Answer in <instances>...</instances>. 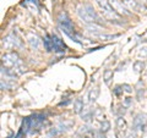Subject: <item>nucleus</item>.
Segmentation results:
<instances>
[{"instance_id":"f257e3e1","label":"nucleus","mask_w":147,"mask_h":138,"mask_svg":"<svg viewBox=\"0 0 147 138\" xmlns=\"http://www.w3.org/2000/svg\"><path fill=\"white\" fill-rule=\"evenodd\" d=\"M77 13L82 21L85 22L86 25H91V23H102V18L98 15L97 12L94 11V9L91 5H84L80 6L77 9Z\"/></svg>"},{"instance_id":"f03ea898","label":"nucleus","mask_w":147,"mask_h":138,"mask_svg":"<svg viewBox=\"0 0 147 138\" xmlns=\"http://www.w3.org/2000/svg\"><path fill=\"white\" fill-rule=\"evenodd\" d=\"M58 22H59V26H60V28H61V31L64 32V33L70 37V38L74 40V42L81 43L79 36H77V33L75 32V28H74L72 22H71L70 18H69V16H67L66 12H61L60 15H59Z\"/></svg>"},{"instance_id":"7ed1b4c3","label":"nucleus","mask_w":147,"mask_h":138,"mask_svg":"<svg viewBox=\"0 0 147 138\" xmlns=\"http://www.w3.org/2000/svg\"><path fill=\"white\" fill-rule=\"evenodd\" d=\"M96 1L102 7L104 17H107L108 20H112V22L120 20V15H118V13L113 10V7L110 6V4H109V0H96Z\"/></svg>"},{"instance_id":"20e7f679","label":"nucleus","mask_w":147,"mask_h":138,"mask_svg":"<svg viewBox=\"0 0 147 138\" xmlns=\"http://www.w3.org/2000/svg\"><path fill=\"white\" fill-rule=\"evenodd\" d=\"M3 66L6 68H18L22 67V61L16 53H7L3 56Z\"/></svg>"},{"instance_id":"39448f33","label":"nucleus","mask_w":147,"mask_h":138,"mask_svg":"<svg viewBox=\"0 0 147 138\" xmlns=\"http://www.w3.org/2000/svg\"><path fill=\"white\" fill-rule=\"evenodd\" d=\"M109 4H110V6L113 7V10L115 11L118 15H120V16H129L130 15V12H129V10L125 7V5H124L123 3H120L119 0H109Z\"/></svg>"},{"instance_id":"423d86ee","label":"nucleus","mask_w":147,"mask_h":138,"mask_svg":"<svg viewBox=\"0 0 147 138\" xmlns=\"http://www.w3.org/2000/svg\"><path fill=\"white\" fill-rule=\"evenodd\" d=\"M31 119V131H38L40 127L43 126V123L45 121V115L42 114H36Z\"/></svg>"},{"instance_id":"0eeeda50","label":"nucleus","mask_w":147,"mask_h":138,"mask_svg":"<svg viewBox=\"0 0 147 138\" xmlns=\"http://www.w3.org/2000/svg\"><path fill=\"white\" fill-rule=\"evenodd\" d=\"M20 40H18L15 36H7L3 39V47L5 49H12V48H16V47H20Z\"/></svg>"},{"instance_id":"6e6552de","label":"nucleus","mask_w":147,"mask_h":138,"mask_svg":"<svg viewBox=\"0 0 147 138\" xmlns=\"http://www.w3.org/2000/svg\"><path fill=\"white\" fill-rule=\"evenodd\" d=\"M145 126H146L145 115H142V114L136 115V117L134 119V123H132V130H134L135 132L139 131V130L145 131Z\"/></svg>"},{"instance_id":"1a4fd4ad","label":"nucleus","mask_w":147,"mask_h":138,"mask_svg":"<svg viewBox=\"0 0 147 138\" xmlns=\"http://www.w3.org/2000/svg\"><path fill=\"white\" fill-rule=\"evenodd\" d=\"M52 39H53V45H54V52H57V53H65V44H64L61 38H59L57 34H53Z\"/></svg>"},{"instance_id":"9d476101","label":"nucleus","mask_w":147,"mask_h":138,"mask_svg":"<svg viewBox=\"0 0 147 138\" xmlns=\"http://www.w3.org/2000/svg\"><path fill=\"white\" fill-rule=\"evenodd\" d=\"M93 116H94V110L91 109V108H88V107H85L84 110L81 111V117H82V120H85L86 122H88Z\"/></svg>"},{"instance_id":"9b49d317","label":"nucleus","mask_w":147,"mask_h":138,"mask_svg":"<svg viewBox=\"0 0 147 138\" xmlns=\"http://www.w3.org/2000/svg\"><path fill=\"white\" fill-rule=\"evenodd\" d=\"M99 95V87H93L90 92H88V100L90 103H94L96 100H97Z\"/></svg>"},{"instance_id":"f8f14e48","label":"nucleus","mask_w":147,"mask_h":138,"mask_svg":"<svg viewBox=\"0 0 147 138\" xmlns=\"http://www.w3.org/2000/svg\"><path fill=\"white\" fill-rule=\"evenodd\" d=\"M28 43L31 45V48L34 49V50H38L39 47H40V40L37 36H31L28 38Z\"/></svg>"},{"instance_id":"ddd939ff","label":"nucleus","mask_w":147,"mask_h":138,"mask_svg":"<svg viewBox=\"0 0 147 138\" xmlns=\"http://www.w3.org/2000/svg\"><path fill=\"white\" fill-rule=\"evenodd\" d=\"M44 48L47 52H54V45H53V39L52 36L47 34L44 37Z\"/></svg>"},{"instance_id":"4468645a","label":"nucleus","mask_w":147,"mask_h":138,"mask_svg":"<svg viewBox=\"0 0 147 138\" xmlns=\"http://www.w3.org/2000/svg\"><path fill=\"white\" fill-rule=\"evenodd\" d=\"M84 108H85L84 102H82L81 99H76L75 103H74V111H75L76 114H81V111L84 110Z\"/></svg>"},{"instance_id":"2eb2a0df","label":"nucleus","mask_w":147,"mask_h":138,"mask_svg":"<svg viewBox=\"0 0 147 138\" xmlns=\"http://www.w3.org/2000/svg\"><path fill=\"white\" fill-rule=\"evenodd\" d=\"M9 78H3L1 77V81H0V84H1V89L5 90V89H10L13 83H9Z\"/></svg>"},{"instance_id":"dca6fc26","label":"nucleus","mask_w":147,"mask_h":138,"mask_svg":"<svg viewBox=\"0 0 147 138\" xmlns=\"http://www.w3.org/2000/svg\"><path fill=\"white\" fill-rule=\"evenodd\" d=\"M103 77H104V82L107 84L110 83V81L113 80V71L112 70H105L103 73Z\"/></svg>"},{"instance_id":"f3484780","label":"nucleus","mask_w":147,"mask_h":138,"mask_svg":"<svg viewBox=\"0 0 147 138\" xmlns=\"http://www.w3.org/2000/svg\"><path fill=\"white\" fill-rule=\"evenodd\" d=\"M124 5L127 6L129 9H134V10L139 7V4L135 0H124Z\"/></svg>"},{"instance_id":"a211bd4d","label":"nucleus","mask_w":147,"mask_h":138,"mask_svg":"<svg viewBox=\"0 0 147 138\" xmlns=\"http://www.w3.org/2000/svg\"><path fill=\"white\" fill-rule=\"evenodd\" d=\"M37 0H25V3H24V5H26V6H30V5H32V12H34V11H37L38 9H37Z\"/></svg>"},{"instance_id":"6ab92c4d","label":"nucleus","mask_w":147,"mask_h":138,"mask_svg":"<svg viewBox=\"0 0 147 138\" xmlns=\"http://www.w3.org/2000/svg\"><path fill=\"white\" fill-rule=\"evenodd\" d=\"M109 130H110V122H109V121H107V120L102 121V123H100V128H99V131H100V132H103V133H105V132H108Z\"/></svg>"},{"instance_id":"aec40b11","label":"nucleus","mask_w":147,"mask_h":138,"mask_svg":"<svg viewBox=\"0 0 147 138\" xmlns=\"http://www.w3.org/2000/svg\"><path fill=\"white\" fill-rule=\"evenodd\" d=\"M86 28L91 31V32H102V27L96 25V23H91V25H86Z\"/></svg>"},{"instance_id":"412c9836","label":"nucleus","mask_w":147,"mask_h":138,"mask_svg":"<svg viewBox=\"0 0 147 138\" xmlns=\"http://www.w3.org/2000/svg\"><path fill=\"white\" fill-rule=\"evenodd\" d=\"M94 37H97V38H99V39H103V40H112L114 38H117L118 34H109V36H107V34H97Z\"/></svg>"},{"instance_id":"4be33fe9","label":"nucleus","mask_w":147,"mask_h":138,"mask_svg":"<svg viewBox=\"0 0 147 138\" xmlns=\"http://www.w3.org/2000/svg\"><path fill=\"white\" fill-rule=\"evenodd\" d=\"M117 126H118L119 130H124V128H125L126 123H125V120H124L121 116H119V117L117 119Z\"/></svg>"},{"instance_id":"5701e85b","label":"nucleus","mask_w":147,"mask_h":138,"mask_svg":"<svg viewBox=\"0 0 147 138\" xmlns=\"http://www.w3.org/2000/svg\"><path fill=\"white\" fill-rule=\"evenodd\" d=\"M144 67H145V64L142 62V61H136L135 64H134V70H135V72H140V71H142L144 70Z\"/></svg>"},{"instance_id":"b1692460","label":"nucleus","mask_w":147,"mask_h":138,"mask_svg":"<svg viewBox=\"0 0 147 138\" xmlns=\"http://www.w3.org/2000/svg\"><path fill=\"white\" fill-rule=\"evenodd\" d=\"M94 117H97L99 121H104V115L102 113V110H100V109H96L94 110Z\"/></svg>"},{"instance_id":"393cba45","label":"nucleus","mask_w":147,"mask_h":138,"mask_svg":"<svg viewBox=\"0 0 147 138\" xmlns=\"http://www.w3.org/2000/svg\"><path fill=\"white\" fill-rule=\"evenodd\" d=\"M144 93H145V92H144V87H142V88H140V87H139V88H137V99L141 100L142 96H144Z\"/></svg>"},{"instance_id":"a878e982","label":"nucleus","mask_w":147,"mask_h":138,"mask_svg":"<svg viewBox=\"0 0 147 138\" xmlns=\"http://www.w3.org/2000/svg\"><path fill=\"white\" fill-rule=\"evenodd\" d=\"M130 105H131V98H126L125 100H124V103H123V107L129 108Z\"/></svg>"},{"instance_id":"bb28decb","label":"nucleus","mask_w":147,"mask_h":138,"mask_svg":"<svg viewBox=\"0 0 147 138\" xmlns=\"http://www.w3.org/2000/svg\"><path fill=\"white\" fill-rule=\"evenodd\" d=\"M93 138H105V137L103 136V132L98 131V132H93Z\"/></svg>"},{"instance_id":"cd10ccee","label":"nucleus","mask_w":147,"mask_h":138,"mask_svg":"<svg viewBox=\"0 0 147 138\" xmlns=\"http://www.w3.org/2000/svg\"><path fill=\"white\" fill-rule=\"evenodd\" d=\"M123 88H124V90H125L126 93H131V90H132V88L129 84H123Z\"/></svg>"},{"instance_id":"c85d7f7f","label":"nucleus","mask_w":147,"mask_h":138,"mask_svg":"<svg viewBox=\"0 0 147 138\" xmlns=\"http://www.w3.org/2000/svg\"><path fill=\"white\" fill-rule=\"evenodd\" d=\"M123 92V89H120V87H115V89H114V94H117V95H119Z\"/></svg>"},{"instance_id":"c756f323","label":"nucleus","mask_w":147,"mask_h":138,"mask_svg":"<svg viewBox=\"0 0 147 138\" xmlns=\"http://www.w3.org/2000/svg\"><path fill=\"white\" fill-rule=\"evenodd\" d=\"M142 50H144V52H141L140 55H147V48H144Z\"/></svg>"},{"instance_id":"7c9ffc66","label":"nucleus","mask_w":147,"mask_h":138,"mask_svg":"<svg viewBox=\"0 0 147 138\" xmlns=\"http://www.w3.org/2000/svg\"><path fill=\"white\" fill-rule=\"evenodd\" d=\"M85 138H91V137H87V136H86V137H85Z\"/></svg>"},{"instance_id":"2f4dec72","label":"nucleus","mask_w":147,"mask_h":138,"mask_svg":"<svg viewBox=\"0 0 147 138\" xmlns=\"http://www.w3.org/2000/svg\"><path fill=\"white\" fill-rule=\"evenodd\" d=\"M9 138H11V137H9Z\"/></svg>"}]
</instances>
